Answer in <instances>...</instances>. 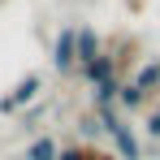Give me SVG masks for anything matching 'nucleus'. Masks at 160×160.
Returning <instances> with one entry per match:
<instances>
[{"label":"nucleus","instance_id":"0eeeda50","mask_svg":"<svg viewBox=\"0 0 160 160\" xmlns=\"http://www.w3.org/2000/svg\"><path fill=\"white\" fill-rule=\"evenodd\" d=\"M147 104H152V100H147V95H143V91H138V87H134L130 78L121 82V91H117V108H121L126 117H130V112H143Z\"/></svg>","mask_w":160,"mask_h":160},{"label":"nucleus","instance_id":"6e6552de","mask_svg":"<svg viewBox=\"0 0 160 160\" xmlns=\"http://www.w3.org/2000/svg\"><path fill=\"white\" fill-rule=\"evenodd\" d=\"M78 130H82V138H95V134H104V126H100V117H95V112H87V117L78 121Z\"/></svg>","mask_w":160,"mask_h":160},{"label":"nucleus","instance_id":"39448f33","mask_svg":"<svg viewBox=\"0 0 160 160\" xmlns=\"http://www.w3.org/2000/svg\"><path fill=\"white\" fill-rule=\"evenodd\" d=\"M100 52H104L100 30H95V26H78V69H82V65H91Z\"/></svg>","mask_w":160,"mask_h":160},{"label":"nucleus","instance_id":"7ed1b4c3","mask_svg":"<svg viewBox=\"0 0 160 160\" xmlns=\"http://www.w3.org/2000/svg\"><path fill=\"white\" fill-rule=\"evenodd\" d=\"M52 69L56 74H78V26H65L52 43Z\"/></svg>","mask_w":160,"mask_h":160},{"label":"nucleus","instance_id":"9d476101","mask_svg":"<svg viewBox=\"0 0 160 160\" xmlns=\"http://www.w3.org/2000/svg\"><path fill=\"white\" fill-rule=\"evenodd\" d=\"M56 160H82V143H65V147H61V156Z\"/></svg>","mask_w":160,"mask_h":160},{"label":"nucleus","instance_id":"423d86ee","mask_svg":"<svg viewBox=\"0 0 160 160\" xmlns=\"http://www.w3.org/2000/svg\"><path fill=\"white\" fill-rule=\"evenodd\" d=\"M56 156H61V143L52 134H35L26 143V152H22V160H56Z\"/></svg>","mask_w":160,"mask_h":160},{"label":"nucleus","instance_id":"20e7f679","mask_svg":"<svg viewBox=\"0 0 160 160\" xmlns=\"http://www.w3.org/2000/svg\"><path fill=\"white\" fill-rule=\"evenodd\" d=\"M130 82L147 95V100H160V56H143V65L130 74Z\"/></svg>","mask_w":160,"mask_h":160},{"label":"nucleus","instance_id":"f03ea898","mask_svg":"<svg viewBox=\"0 0 160 160\" xmlns=\"http://www.w3.org/2000/svg\"><path fill=\"white\" fill-rule=\"evenodd\" d=\"M104 48H108V56H112V65H117L121 82H126L134 69L143 65V43H138L134 35H117V39H112V43H104Z\"/></svg>","mask_w":160,"mask_h":160},{"label":"nucleus","instance_id":"1a4fd4ad","mask_svg":"<svg viewBox=\"0 0 160 160\" xmlns=\"http://www.w3.org/2000/svg\"><path fill=\"white\" fill-rule=\"evenodd\" d=\"M143 134H147L152 143H160V108H152V112H147V121H143Z\"/></svg>","mask_w":160,"mask_h":160},{"label":"nucleus","instance_id":"9b49d317","mask_svg":"<svg viewBox=\"0 0 160 160\" xmlns=\"http://www.w3.org/2000/svg\"><path fill=\"white\" fill-rule=\"evenodd\" d=\"M156 108H160V104H156Z\"/></svg>","mask_w":160,"mask_h":160},{"label":"nucleus","instance_id":"f257e3e1","mask_svg":"<svg viewBox=\"0 0 160 160\" xmlns=\"http://www.w3.org/2000/svg\"><path fill=\"white\" fill-rule=\"evenodd\" d=\"M39 91H43V74H22V78L13 82L4 95H0V117H18L22 108H30V104H39Z\"/></svg>","mask_w":160,"mask_h":160}]
</instances>
